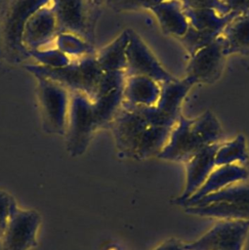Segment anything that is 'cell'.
Wrapping results in <instances>:
<instances>
[{"label": "cell", "instance_id": "6da1fadb", "mask_svg": "<svg viewBox=\"0 0 249 250\" xmlns=\"http://www.w3.org/2000/svg\"><path fill=\"white\" fill-rule=\"evenodd\" d=\"M222 135V127L211 111H205L194 119L181 114L157 157L186 163L203 147L219 143Z\"/></svg>", "mask_w": 249, "mask_h": 250}, {"label": "cell", "instance_id": "7a4b0ae2", "mask_svg": "<svg viewBox=\"0 0 249 250\" xmlns=\"http://www.w3.org/2000/svg\"><path fill=\"white\" fill-rule=\"evenodd\" d=\"M50 0H0V60L18 64L31 58L22 42L29 19Z\"/></svg>", "mask_w": 249, "mask_h": 250}, {"label": "cell", "instance_id": "3957f363", "mask_svg": "<svg viewBox=\"0 0 249 250\" xmlns=\"http://www.w3.org/2000/svg\"><path fill=\"white\" fill-rule=\"evenodd\" d=\"M36 76L53 79L70 92H77L88 97L92 102L96 98L104 71L95 55L79 57L62 67L32 65L28 67Z\"/></svg>", "mask_w": 249, "mask_h": 250}, {"label": "cell", "instance_id": "277c9868", "mask_svg": "<svg viewBox=\"0 0 249 250\" xmlns=\"http://www.w3.org/2000/svg\"><path fill=\"white\" fill-rule=\"evenodd\" d=\"M189 215L221 220H249V182L234 183L184 207Z\"/></svg>", "mask_w": 249, "mask_h": 250}, {"label": "cell", "instance_id": "5b68a950", "mask_svg": "<svg viewBox=\"0 0 249 250\" xmlns=\"http://www.w3.org/2000/svg\"><path fill=\"white\" fill-rule=\"evenodd\" d=\"M59 34H71L93 45L101 14L97 0H50Z\"/></svg>", "mask_w": 249, "mask_h": 250}, {"label": "cell", "instance_id": "8992f818", "mask_svg": "<svg viewBox=\"0 0 249 250\" xmlns=\"http://www.w3.org/2000/svg\"><path fill=\"white\" fill-rule=\"evenodd\" d=\"M95 129L92 101L81 93L70 92L65 131L68 152L73 156L82 154Z\"/></svg>", "mask_w": 249, "mask_h": 250}, {"label": "cell", "instance_id": "52a82bcc", "mask_svg": "<svg viewBox=\"0 0 249 250\" xmlns=\"http://www.w3.org/2000/svg\"><path fill=\"white\" fill-rule=\"evenodd\" d=\"M37 78L43 128L46 132L62 135L66 131L70 93L68 95L67 89L53 79Z\"/></svg>", "mask_w": 249, "mask_h": 250}, {"label": "cell", "instance_id": "ba28073f", "mask_svg": "<svg viewBox=\"0 0 249 250\" xmlns=\"http://www.w3.org/2000/svg\"><path fill=\"white\" fill-rule=\"evenodd\" d=\"M193 85L187 79H173L160 84L159 99L153 106H139L138 110L149 125L173 128L180 113L182 102Z\"/></svg>", "mask_w": 249, "mask_h": 250}, {"label": "cell", "instance_id": "9c48e42d", "mask_svg": "<svg viewBox=\"0 0 249 250\" xmlns=\"http://www.w3.org/2000/svg\"><path fill=\"white\" fill-rule=\"evenodd\" d=\"M108 126L112 129L119 152L135 159L141 139L149 126L146 119L134 105L123 101L120 110Z\"/></svg>", "mask_w": 249, "mask_h": 250}, {"label": "cell", "instance_id": "30bf717a", "mask_svg": "<svg viewBox=\"0 0 249 250\" xmlns=\"http://www.w3.org/2000/svg\"><path fill=\"white\" fill-rule=\"evenodd\" d=\"M249 232V220H221L187 250H242Z\"/></svg>", "mask_w": 249, "mask_h": 250}, {"label": "cell", "instance_id": "8fae6325", "mask_svg": "<svg viewBox=\"0 0 249 250\" xmlns=\"http://www.w3.org/2000/svg\"><path fill=\"white\" fill-rule=\"evenodd\" d=\"M124 71H107L104 73L96 98L92 102L97 128L108 126L120 110L124 97Z\"/></svg>", "mask_w": 249, "mask_h": 250}, {"label": "cell", "instance_id": "7c38bea8", "mask_svg": "<svg viewBox=\"0 0 249 250\" xmlns=\"http://www.w3.org/2000/svg\"><path fill=\"white\" fill-rule=\"evenodd\" d=\"M129 41L126 50V76L142 75L157 83L175 79L157 61L140 35L132 28H127Z\"/></svg>", "mask_w": 249, "mask_h": 250}, {"label": "cell", "instance_id": "4fadbf2b", "mask_svg": "<svg viewBox=\"0 0 249 250\" xmlns=\"http://www.w3.org/2000/svg\"><path fill=\"white\" fill-rule=\"evenodd\" d=\"M40 222L36 211L15 207L2 236L3 250H29L34 247Z\"/></svg>", "mask_w": 249, "mask_h": 250}, {"label": "cell", "instance_id": "5bb4252c", "mask_svg": "<svg viewBox=\"0 0 249 250\" xmlns=\"http://www.w3.org/2000/svg\"><path fill=\"white\" fill-rule=\"evenodd\" d=\"M225 57L222 41L218 36L191 56L185 79L192 85L215 82L221 75Z\"/></svg>", "mask_w": 249, "mask_h": 250}, {"label": "cell", "instance_id": "9a60e30c", "mask_svg": "<svg viewBox=\"0 0 249 250\" xmlns=\"http://www.w3.org/2000/svg\"><path fill=\"white\" fill-rule=\"evenodd\" d=\"M219 145L217 143L203 147L186 162V186L184 191L176 200L178 205L182 206L185 201L192 196L215 169V155Z\"/></svg>", "mask_w": 249, "mask_h": 250}, {"label": "cell", "instance_id": "2e32d148", "mask_svg": "<svg viewBox=\"0 0 249 250\" xmlns=\"http://www.w3.org/2000/svg\"><path fill=\"white\" fill-rule=\"evenodd\" d=\"M57 36V22L49 2L27 21L23 30L22 42L30 52L41 49L42 46L50 43Z\"/></svg>", "mask_w": 249, "mask_h": 250}, {"label": "cell", "instance_id": "e0dca14e", "mask_svg": "<svg viewBox=\"0 0 249 250\" xmlns=\"http://www.w3.org/2000/svg\"><path fill=\"white\" fill-rule=\"evenodd\" d=\"M248 178V171L240 164H230L217 166L210 173L204 184L198 190L183 203V207H187L198 199L223 189L234 183L246 181Z\"/></svg>", "mask_w": 249, "mask_h": 250}, {"label": "cell", "instance_id": "ac0fdd59", "mask_svg": "<svg viewBox=\"0 0 249 250\" xmlns=\"http://www.w3.org/2000/svg\"><path fill=\"white\" fill-rule=\"evenodd\" d=\"M219 36L225 56L249 55V11L236 15Z\"/></svg>", "mask_w": 249, "mask_h": 250}, {"label": "cell", "instance_id": "d6986e66", "mask_svg": "<svg viewBox=\"0 0 249 250\" xmlns=\"http://www.w3.org/2000/svg\"><path fill=\"white\" fill-rule=\"evenodd\" d=\"M161 87L156 81L142 75L126 76L124 102L137 106H153L160 96Z\"/></svg>", "mask_w": 249, "mask_h": 250}, {"label": "cell", "instance_id": "ffe728a7", "mask_svg": "<svg viewBox=\"0 0 249 250\" xmlns=\"http://www.w3.org/2000/svg\"><path fill=\"white\" fill-rule=\"evenodd\" d=\"M156 17L164 33L182 37L189 24L181 0H166L149 9Z\"/></svg>", "mask_w": 249, "mask_h": 250}, {"label": "cell", "instance_id": "44dd1931", "mask_svg": "<svg viewBox=\"0 0 249 250\" xmlns=\"http://www.w3.org/2000/svg\"><path fill=\"white\" fill-rule=\"evenodd\" d=\"M189 26L207 32L220 34L225 26L237 15L229 13L223 15L212 8H184Z\"/></svg>", "mask_w": 249, "mask_h": 250}, {"label": "cell", "instance_id": "7402d4cb", "mask_svg": "<svg viewBox=\"0 0 249 250\" xmlns=\"http://www.w3.org/2000/svg\"><path fill=\"white\" fill-rule=\"evenodd\" d=\"M128 41L129 35L126 28L112 42L98 53L96 58L104 72L125 71Z\"/></svg>", "mask_w": 249, "mask_h": 250}, {"label": "cell", "instance_id": "603a6c76", "mask_svg": "<svg viewBox=\"0 0 249 250\" xmlns=\"http://www.w3.org/2000/svg\"><path fill=\"white\" fill-rule=\"evenodd\" d=\"M248 158L246 141L243 135L236 136L233 140L220 144L215 155V164L217 166L242 164Z\"/></svg>", "mask_w": 249, "mask_h": 250}, {"label": "cell", "instance_id": "cb8c5ba5", "mask_svg": "<svg viewBox=\"0 0 249 250\" xmlns=\"http://www.w3.org/2000/svg\"><path fill=\"white\" fill-rule=\"evenodd\" d=\"M56 42L60 51L63 54H69L79 57L94 55L93 45L87 43L81 38L71 34H59L56 38Z\"/></svg>", "mask_w": 249, "mask_h": 250}, {"label": "cell", "instance_id": "d4e9b609", "mask_svg": "<svg viewBox=\"0 0 249 250\" xmlns=\"http://www.w3.org/2000/svg\"><path fill=\"white\" fill-rule=\"evenodd\" d=\"M219 35L220 34L201 31L191 26H188L187 32L182 37H180V40L187 49V51L189 53V55L192 56L198 50L213 42Z\"/></svg>", "mask_w": 249, "mask_h": 250}, {"label": "cell", "instance_id": "484cf974", "mask_svg": "<svg viewBox=\"0 0 249 250\" xmlns=\"http://www.w3.org/2000/svg\"><path fill=\"white\" fill-rule=\"evenodd\" d=\"M166 0H110L106 4L115 11H134L150 9Z\"/></svg>", "mask_w": 249, "mask_h": 250}, {"label": "cell", "instance_id": "4316f807", "mask_svg": "<svg viewBox=\"0 0 249 250\" xmlns=\"http://www.w3.org/2000/svg\"><path fill=\"white\" fill-rule=\"evenodd\" d=\"M15 207H17V204L14 198L9 193L0 190V238L4 234Z\"/></svg>", "mask_w": 249, "mask_h": 250}, {"label": "cell", "instance_id": "83f0119b", "mask_svg": "<svg viewBox=\"0 0 249 250\" xmlns=\"http://www.w3.org/2000/svg\"><path fill=\"white\" fill-rule=\"evenodd\" d=\"M184 8H212L223 15L229 14L227 12L222 0H181Z\"/></svg>", "mask_w": 249, "mask_h": 250}, {"label": "cell", "instance_id": "f1b7e54d", "mask_svg": "<svg viewBox=\"0 0 249 250\" xmlns=\"http://www.w3.org/2000/svg\"><path fill=\"white\" fill-rule=\"evenodd\" d=\"M228 13L240 14L249 11V0H222Z\"/></svg>", "mask_w": 249, "mask_h": 250}, {"label": "cell", "instance_id": "f546056e", "mask_svg": "<svg viewBox=\"0 0 249 250\" xmlns=\"http://www.w3.org/2000/svg\"><path fill=\"white\" fill-rule=\"evenodd\" d=\"M153 250H187V248L186 244H184L180 240L175 238H170L168 240H165L161 244H159Z\"/></svg>", "mask_w": 249, "mask_h": 250}, {"label": "cell", "instance_id": "4dcf8cb0", "mask_svg": "<svg viewBox=\"0 0 249 250\" xmlns=\"http://www.w3.org/2000/svg\"><path fill=\"white\" fill-rule=\"evenodd\" d=\"M97 1H98V2H100L101 4H104V3H105V4H106V3H107L108 1H110V0H97Z\"/></svg>", "mask_w": 249, "mask_h": 250}]
</instances>
